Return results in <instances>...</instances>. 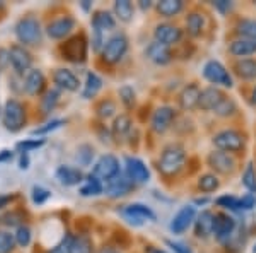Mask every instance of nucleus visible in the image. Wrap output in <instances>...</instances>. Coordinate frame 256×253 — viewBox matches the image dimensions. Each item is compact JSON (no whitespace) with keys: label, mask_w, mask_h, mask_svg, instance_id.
Masks as SVG:
<instances>
[{"label":"nucleus","mask_w":256,"mask_h":253,"mask_svg":"<svg viewBox=\"0 0 256 253\" xmlns=\"http://www.w3.org/2000/svg\"><path fill=\"white\" fill-rule=\"evenodd\" d=\"M229 52L232 53L234 57H239V59H246V57H251L256 53V41L248 40V38H238L230 43Z\"/></svg>","instance_id":"obj_27"},{"label":"nucleus","mask_w":256,"mask_h":253,"mask_svg":"<svg viewBox=\"0 0 256 253\" xmlns=\"http://www.w3.org/2000/svg\"><path fill=\"white\" fill-rule=\"evenodd\" d=\"M132 188H134V183L128 180V176L118 175L116 178H113L111 181H108L106 193H108L111 198H120V197H125V195L130 193Z\"/></svg>","instance_id":"obj_22"},{"label":"nucleus","mask_w":256,"mask_h":253,"mask_svg":"<svg viewBox=\"0 0 256 253\" xmlns=\"http://www.w3.org/2000/svg\"><path fill=\"white\" fill-rule=\"evenodd\" d=\"M234 72L244 81L256 79V60L254 59H239L234 64Z\"/></svg>","instance_id":"obj_28"},{"label":"nucleus","mask_w":256,"mask_h":253,"mask_svg":"<svg viewBox=\"0 0 256 253\" xmlns=\"http://www.w3.org/2000/svg\"><path fill=\"white\" fill-rule=\"evenodd\" d=\"M236 111H238L236 101H234L232 98L226 96V98L220 101V105H218V106L216 108V111H214V113H216L217 117L227 118V117H232V115H236Z\"/></svg>","instance_id":"obj_36"},{"label":"nucleus","mask_w":256,"mask_h":253,"mask_svg":"<svg viewBox=\"0 0 256 253\" xmlns=\"http://www.w3.org/2000/svg\"><path fill=\"white\" fill-rule=\"evenodd\" d=\"M64 120H53V122H50L46 123L44 127H40V128H36L32 134L34 135H43V134H48V132H53V130H56V128H60L62 125H64Z\"/></svg>","instance_id":"obj_48"},{"label":"nucleus","mask_w":256,"mask_h":253,"mask_svg":"<svg viewBox=\"0 0 256 253\" xmlns=\"http://www.w3.org/2000/svg\"><path fill=\"white\" fill-rule=\"evenodd\" d=\"M236 229V221L234 217H230L229 214L218 212L216 214V226H214V236L218 239L220 243H226L230 239V236L234 234Z\"/></svg>","instance_id":"obj_14"},{"label":"nucleus","mask_w":256,"mask_h":253,"mask_svg":"<svg viewBox=\"0 0 256 253\" xmlns=\"http://www.w3.org/2000/svg\"><path fill=\"white\" fill-rule=\"evenodd\" d=\"M204 77L207 79L208 82H212L214 86H224V88H229V89L234 86L230 72L218 60H208L207 64L204 65Z\"/></svg>","instance_id":"obj_5"},{"label":"nucleus","mask_w":256,"mask_h":253,"mask_svg":"<svg viewBox=\"0 0 256 253\" xmlns=\"http://www.w3.org/2000/svg\"><path fill=\"white\" fill-rule=\"evenodd\" d=\"M212 142H214V146L217 147V151H224V152H229V154L242 151V149H244V144H246L241 132L234 130V128L220 130L218 134L214 135Z\"/></svg>","instance_id":"obj_2"},{"label":"nucleus","mask_w":256,"mask_h":253,"mask_svg":"<svg viewBox=\"0 0 256 253\" xmlns=\"http://www.w3.org/2000/svg\"><path fill=\"white\" fill-rule=\"evenodd\" d=\"M14 236H16V243L22 248H26L31 243V229L28 226H20Z\"/></svg>","instance_id":"obj_44"},{"label":"nucleus","mask_w":256,"mask_h":253,"mask_svg":"<svg viewBox=\"0 0 256 253\" xmlns=\"http://www.w3.org/2000/svg\"><path fill=\"white\" fill-rule=\"evenodd\" d=\"M99 193H102V183L98 180V178H94L92 175H90L88 178V181L82 185L80 195L82 197H96V195H99Z\"/></svg>","instance_id":"obj_37"},{"label":"nucleus","mask_w":256,"mask_h":253,"mask_svg":"<svg viewBox=\"0 0 256 253\" xmlns=\"http://www.w3.org/2000/svg\"><path fill=\"white\" fill-rule=\"evenodd\" d=\"M168 243V246L171 248L174 253H192V250L190 248H186L184 244H181V243H176V241H166Z\"/></svg>","instance_id":"obj_52"},{"label":"nucleus","mask_w":256,"mask_h":253,"mask_svg":"<svg viewBox=\"0 0 256 253\" xmlns=\"http://www.w3.org/2000/svg\"><path fill=\"white\" fill-rule=\"evenodd\" d=\"M26 123V108L18 99H9L4 108V125L10 132H19Z\"/></svg>","instance_id":"obj_4"},{"label":"nucleus","mask_w":256,"mask_h":253,"mask_svg":"<svg viewBox=\"0 0 256 253\" xmlns=\"http://www.w3.org/2000/svg\"><path fill=\"white\" fill-rule=\"evenodd\" d=\"M9 59H10L12 67H14V70L18 74L30 72V69L32 65V57L24 47H20V45H14V47L9 50Z\"/></svg>","instance_id":"obj_16"},{"label":"nucleus","mask_w":256,"mask_h":253,"mask_svg":"<svg viewBox=\"0 0 256 253\" xmlns=\"http://www.w3.org/2000/svg\"><path fill=\"white\" fill-rule=\"evenodd\" d=\"M147 57L152 62H154V64H158V65H166L172 59L169 47H166V45H162V43H159V41H156V40L147 47Z\"/></svg>","instance_id":"obj_24"},{"label":"nucleus","mask_w":256,"mask_h":253,"mask_svg":"<svg viewBox=\"0 0 256 253\" xmlns=\"http://www.w3.org/2000/svg\"><path fill=\"white\" fill-rule=\"evenodd\" d=\"M218 186H220V180L214 173H205V175L198 178V190L204 193L216 192V190H218Z\"/></svg>","instance_id":"obj_33"},{"label":"nucleus","mask_w":256,"mask_h":253,"mask_svg":"<svg viewBox=\"0 0 256 253\" xmlns=\"http://www.w3.org/2000/svg\"><path fill=\"white\" fill-rule=\"evenodd\" d=\"M158 12L164 18H174L184 9V2L183 0H160L158 4Z\"/></svg>","instance_id":"obj_29"},{"label":"nucleus","mask_w":256,"mask_h":253,"mask_svg":"<svg viewBox=\"0 0 256 253\" xmlns=\"http://www.w3.org/2000/svg\"><path fill=\"white\" fill-rule=\"evenodd\" d=\"M214 7L220 12V14H229L232 11V2H227V0H218V2H214Z\"/></svg>","instance_id":"obj_51"},{"label":"nucleus","mask_w":256,"mask_h":253,"mask_svg":"<svg viewBox=\"0 0 256 253\" xmlns=\"http://www.w3.org/2000/svg\"><path fill=\"white\" fill-rule=\"evenodd\" d=\"M217 205L229 210H239V198L234 197V195H222V197L217 198Z\"/></svg>","instance_id":"obj_43"},{"label":"nucleus","mask_w":256,"mask_h":253,"mask_svg":"<svg viewBox=\"0 0 256 253\" xmlns=\"http://www.w3.org/2000/svg\"><path fill=\"white\" fill-rule=\"evenodd\" d=\"M154 38L159 43L166 45V47H171V45L180 43L181 38H183V31L180 30L174 24H169V23H162L158 24L154 30Z\"/></svg>","instance_id":"obj_13"},{"label":"nucleus","mask_w":256,"mask_h":253,"mask_svg":"<svg viewBox=\"0 0 256 253\" xmlns=\"http://www.w3.org/2000/svg\"><path fill=\"white\" fill-rule=\"evenodd\" d=\"M72 236H65L64 239H62V243L60 244H56L55 248H53L50 253H70V246H72Z\"/></svg>","instance_id":"obj_50"},{"label":"nucleus","mask_w":256,"mask_h":253,"mask_svg":"<svg viewBox=\"0 0 256 253\" xmlns=\"http://www.w3.org/2000/svg\"><path fill=\"white\" fill-rule=\"evenodd\" d=\"M41 146H44V140H36V139H30V140H24V142L18 144V149H20L22 152H30L34 151V149H40Z\"/></svg>","instance_id":"obj_47"},{"label":"nucleus","mask_w":256,"mask_h":253,"mask_svg":"<svg viewBox=\"0 0 256 253\" xmlns=\"http://www.w3.org/2000/svg\"><path fill=\"white\" fill-rule=\"evenodd\" d=\"M126 50H128L126 36L125 35H114L113 38H110L104 43V48H102V53H101L102 60L110 65L118 64V62L125 57Z\"/></svg>","instance_id":"obj_6"},{"label":"nucleus","mask_w":256,"mask_h":253,"mask_svg":"<svg viewBox=\"0 0 256 253\" xmlns=\"http://www.w3.org/2000/svg\"><path fill=\"white\" fill-rule=\"evenodd\" d=\"M253 251H254V253H256V246H254V250H253Z\"/></svg>","instance_id":"obj_60"},{"label":"nucleus","mask_w":256,"mask_h":253,"mask_svg":"<svg viewBox=\"0 0 256 253\" xmlns=\"http://www.w3.org/2000/svg\"><path fill=\"white\" fill-rule=\"evenodd\" d=\"M207 202H208V198H198V200L195 202V204H198V205H205V204H207Z\"/></svg>","instance_id":"obj_58"},{"label":"nucleus","mask_w":256,"mask_h":253,"mask_svg":"<svg viewBox=\"0 0 256 253\" xmlns=\"http://www.w3.org/2000/svg\"><path fill=\"white\" fill-rule=\"evenodd\" d=\"M214 226H216V214L210 210H204L196 215L195 219V234L200 239H207L214 234Z\"/></svg>","instance_id":"obj_19"},{"label":"nucleus","mask_w":256,"mask_h":253,"mask_svg":"<svg viewBox=\"0 0 256 253\" xmlns=\"http://www.w3.org/2000/svg\"><path fill=\"white\" fill-rule=\"evenodd\" d=\"M44 86H46V79H44V74L41 72L40 69H31L26 76V82H24V88H26L28 93L31 96H38L44 91Z\"/></svg>","instance_id":"obj_23"},{"label":"nucleus","mask_w":256,"mask_h":253,"mask_svg":"<svg viewBox=\"0 0 256 253\" xmlns=\"http://www.w3.org/2000/svg\"><path fill=\"white\" fill-rule=\"evenodd\" d=\"M251 103H253V105H256V86H254L253 93H251Z\"/></svg>","instance_id":"obj_57"},{"label":"nucleus","mask_w":256,"mask_h":253,"mask_svg":"<svg viewBox=\"0 0 256 253\" xmlns=\"http://www.w3.org/2000/svg\"><path fill=\"white\" fill-rule=\"evenodd\" d=\"M99 253H120L118 250H114V248H110V246H106V248H102Z\"/></svg>","instance_id":"obj_56"},{"label":"nucleus","mask_w":256,"mask_h":253,"mask_svg":"<svg viewBox=\"0 0 256 253\" xmlns=\"http://www.w3.org/2000/svg\"><path fill=\"white\" fill-rule=\"evenodd\" d=\"M16 35L20 43L24 45H38L41 41V35H43V30H41L40 21L32 16H28V18H22L16 26Z\"/></svg>","instance_id":"obj_3"},{"label":"nucleus","mask_w":256,"mask_h":253,"mask_svg":"<svg viewBox=\"0 0 256 253\" xmlns=\"http://www.w3.org/2000/svg\"><path fill=\"white\" fill-rule=\"evenodd\" d=\"M56 178L60 180L62 185L74 186V185H79L84 180V175H82V171L79 168H76V166H60L56 169Z\"/></svg>","instance_id":"obj_26"},{"label":"nucleus","mask_w":256,"mask_h":253,"mask_svg":"<svg viewBox=\"0 0 256 253\" xmlns=\"http://www.w3.org/2000/svg\"><path fill=\"white\" fill-rule=\"evenodd\" d=\"M186 28L192 36H200L205 30V16L202 12H190L186 18Z\"/></svg>","instance_id":"obj_30"},{"label":"nucleus","mask_w":256,"mask_h":253,"mask_svg":"<svg viewBox=\"0 0 256 253\" xmlns=\"http://www.w3.org/2000/svg\"><path fill=\"white\" fill-rule=\"evenodd\" d=\"M74 28H76V19L70 18V16H64V18L52 21V23L48 24L46 31H48L50 38L62 40V38H65V36H68Z\"/></svg>","instance_id":"obj_17"},{"label":"nucleus","mask_w":256,"mask_h":253,"mask_svg":"<svg viewBox=\"0 0 256 253\" xmlns=\"http://www.w3.org/2000/svg\"><path fill=\"white\" fill-rule=\"evenodd\" d=\"M16 236L9 231H0V253H12L16 248Z\"/></svg>","instance_id":"obj_39"},{"label":"nucleus","mask_w":256,"mask_h":253,"mask_svg":"<svg viewBox=\"0 0 256 253\" xmlns=\"http://www.w3.org/2000/svg\"><path fill=\"white\" fill-rule=\"evenodd\" d=\"M114 12H116L120 21L130 23L134 19V4L128 2V0H116L114 2Z\"/></svg>","instance_id":"obj_34"},{"label":"nucleus","mask_w":256,"mask_h":253,"mask_svg":"<svg viewBox=\"0 0 256 253\" xmlns=\"http://www.w3.org/2000/svg\"><path fill=\"white\" fill-rule=\"evenodd\" d=\"M126 176L134 185L147 183L150 180V171L142 159L138 157H126Z\"/></svg>","instance_id":"obj_12"},{"label":"nucleus","mask_w":256,"mask_h":253,"mask_svg":"<svg viewBox=\"0 0 256 253\" xmlns=\"http://www.w3.org/2000/svg\"><path fill=\"white\" fill-rule=\"evenodd\" d=\"M238 33L241 35V38H248L256 41V19L244 18L238 23Z\"/></svg>","instance_id":"obj_35"},{"label":"nucleus","mask_w":256,"mask_h":253,"mask_svg":"<svg viewBox=\"0 0 256 253\" xmlns=\"http://www.w3.org/2000/svg\"><path fill=\"white\" fill-rule=\"evenodd\" d=\"M186 164V151L180 144H171L162 151L159 157V171L166 176H174Z\"/></svg>","instance_id":"obj_1"},{"label":"nucleus","mask_w":256,"mask_h":253,"mask_svg":"<svg viewBox=\"0 0 256 253\" xmlns=\"http://www.w3.org/2000/svg\"><path fill=\"white\" fill-rule=\"evenodd\" d=\"M120 98H122V101L125 103L126 108H132L135 105V91H134V88H130V86H123V88L120 89Z\"/></svg>","instance_id":"obj_45"},{"label":"nucleus","mask_w":256,"mask_h":253,"mask_svg":"<svg viewBox=\"0 0 256 253\" xmlns=\"http://www.w3.org/2000/svg\"><path fill=\"white\" fill-rule=\"evenodd\" d=\"M102 88V79L94 72H89L88 74V79H86V86H84V91H82V96L86 99H90L94 98L96 94L101 91Z\"/></svg>","instance_id":"obj_31"},{"label":"nucleus","mask_w":256,"mask_h":253,"mask_svg":"<svg viewBox=\"0 0 256 253\" xmlns=\"http://www.w3.org/2000/svg\"><path fill=\"white\" fill-rule=\"evenodd\" d=\"M53 81L55 84H58V88L65 89V91H77L79 89V79H77L76 74L68 69H58L53 74Z\"/></svg>","instance_id":"obj_25"},{"label":"nucleus","mask_w":256,"mask_h":253,"mask_svg":"<svg viewBox=\"0 0 256 253\" xmlns=\"http://www.w3.org/2000/svg\"><path fill=\"white\" fill-rule=\"evenodd\" d=\"M70 253H92V239L89 236H77L72 239Z\"/></svg>","instance_id":"obj_38"},{"label":"nucleus","mask_w":256,"mask_h":253,"mask_svg":"<svg viewBox=\"0 0 256 253\" xmlns=\"http://www.w3.org/2000/svg\"><path fill=\"white\" fill-rule=\"evenodd\" d=\"M242 185H244L251 193L256 192V171H254L253 163L248 164L244 175H242Z\"/></svg>","instance_id":"obj_40"},{"label":"nucleus","mask_w":256,"mask_h":253,"mask_svg":"<svg viewBox=\"0 0 256 253\" xmlns=\"http://www.w3.org/2000/svg\"><path fill=\"white\" fill-rule=\"evenodd\" d=\"M50 197H52V193L46 188H43V186H34L32 188V200H34V204H44Z\"/></svg>","instance_id":"obj_46"},{"label":"nucleus","mask_w":256,"mask_h":253,"mask_svg":"<svg viewBox=\"0 0 256 253\" xmlns=\"http://www.w3.org/2000/svg\"><path fill=\"white\" fill-rule=\"evenodd\" d=\"M148 7H152V4L150 2H142V9H148Z\"/></svg>","instance_id":"obj_59"},{"label":"nucleus","mask_w":256,"mask_h":253,"mask_svg":"<svg viewBox=\"0 0 256 253\" xmlns=\"http://www.w3.org/2000/svg\"><path fill=\"white\" fill-rule=\"evenodd\" d=\"M62 53L64 57L70 62H84L88 59V40L84 35L74 36L65 41V45L62 47Z\"/></svg>","instance_id":"obj_9"},{"label":"nucleus","mask_w":256,"mask_h":253,"mask_svg":"<svg viewBox=\"0 0 256 253\" xmlns=\"http://www.w3.org/2000/svg\"><path fill=\"white\" fill-rule=\"evenodd\" d=\"M132 130V120L128 115H120L113 122V135L116 140H123Z\"/></svg>","instance_id":"obj_32"},{"label":"nucleus","mask_w":256,"mask_h":253,"mask_svg":"<svg viewBox=\"0 0 256 253\" xmlns=\"http://www.w3.org/2000/svg\"><path fill=\"white\" fill-rule=\"evenodd\" d=\"M200 96H202V89L198 88L195 82H192V84L184 86L183 91L180 93V106L184 111H193L200 105Z\"/></svg>","instance_id":"obj_20"},{"label":"nucleus","mask_w":256,"mask_h":253,"mask_svg":"<svg viewBox=\"0 0 256 253\" xmlns=\"http://www.w3.org/2000/svg\"><path fill=\"white\" fill-rule=\"evenodd\" d=\"M224 98H226V94L222 93L217 86H210V88L202 91L200 105H198V108H202L204 111H216V108L220 105V101Z\"/></svg>","instance_id":"obj_21"},{"label":"nucleus","mask_w":256,"mask_h":253,"mask_svg":"<svg viewBox=\"0 0 256 253\" xmlns=\"http://www.w3.org/2000/svg\"><path fill=\"white\" fill-rule=\"evenodd\" d=\"M123 215L130 221L132 224H144L146 221H156V214L152 212L150 207L144 205V204H132L123 210Z\"/></svg>","instance_id":"obj_18"},{"label":"nucleus","mask_w":256,"mask_h":253,"mask_svg":"<svg viewBox=\"0 0 256 253\" xmlns=\"http://www.w3.org/2000/svg\"><path fill=\"white\" fill-rule=\"evenodd\" d=\"M196 219V209L195 205H184L171 221V231L174 234H183L184 231L195 222Z\"/></svg>","instance_id":"obj_15"},{"label":"nucleus","mask_w":256,"mask_h":253,"mask_svg":"<svg viewBox=\"0 0 256 253\" xmlns=\"http://www.w3.org/2000/svg\"><path fill=\"white\" fill-rule=\"evenodd\" d=\"M116 23L114 18L108 11H98L92 18V28H94V48H101V43L104 41V35L111 30H114Z\"/></svg>","instance_id":"obj_7"},{"label":"nucleus","mask_w":256,"mask_h":253,"mask_svg":"<svg viewBox=\"0 0 256 253\" xmlns=\"http://www.w3.org/2000/svg\"><path fill=\"white\" fill-rule=\"evenodd\" d=\"M58 98H60V93L55 89L48 91L46 94H44L43 98V103H41V106H43V113H50V111L53 110V108L56 106V103H58Z\"/></svg>","instance_id":"obj_41"},{"label":"nucleus","mask_w":256,"mask_h":253,"mask_svg":"<svg viewBox=\"0 0 256 253\" xmlns=\"http://www.w3.org/2000/svg\"><path fill=\"white\" fill-rule=\"evenodd\" d=\"M176 118V110L172 106H160L154 111L150 120V127L158 134H164L171 128L172 122Z\"/></svg>","instance_id":"obj_11"},{"label":"nucleus","mask_w":256,"mask_h":253,"mask_svg":"<svg viewBox=\"0 0 256 253\" xmlns=\"http://www.w3.org/2000/svg\"><path fill=\"white\" fill-rule=\"evenodd\" d=\"M10 157H12V152L10 151H2V154H0V161L10 159Z\"/></svg>","instance_id":"obj_55"},{"label":"nucleus","mask_w":256,"mask_h":253,"mask_svg":"<svg viewBox=\"0 0 256 253\" xmlns=\"http://www.w3.org/2000/svg\"><path fill=\"white\" fill-rule=\"evenodd\" d=\"M114 113H116V105H114V101H111V99H104V101H101L98 105V115L101 118H110V117H113Z\"/></svg>","instance_id":"obj_42"},{"label":"nucleus","mask_w":256,"mask_h":253,"mask_svg":"<svg viewBox=\"0 0 256 253\" xmlns=\"http://www.w3.org/2000/svg\"><path fill=\"white\" fill-rule=\"evenodd\" d=\"M146 253H168V251L160 250V248H156V246H147L146 248Z\"/></svg>","instance_id":"obj_54"},{"label":"nucleus","mask_w":256,"mask_h":253,"mask_svg":"<svg viewBox=\"0 0 256 253\" xmlns=\"http://www.w3.org/2000/svg\"><path fill=\"white\" fill-rule=\"evenodd\" d=\"M207 163L214 171L220 173V175H229L236 169V159L232 154L224 151H214L207 157Z\"/></svg>","instance_id":"obj_10"},{"label":"nucleus","mask_w":256,"mask_h":253,"mask_svg":"<svg viewBox=\"0 0 256 253\" xmlns=\"http://www.w3.org/2000/svg\"><path fill=\"white\" fill-rule=\"evenodd\" d=\"M256 207V197L253 193H248L246 197L239 198V210H250Z\"/></svg>","instance_id":"obj_49"},{"label":"nucleus","mask_w":256,"mask_h":253,"mask_svg":"<svg viewBox=\"0 0 256 253\" xmlns=\"http://www.w3.org/2000/svg\"><path fill=\"white\" fill-rule=\"evenodd\" d=\"M10 200H12V198L7 197V195H0V209H2V207H6Z\"/></svg>","instance_id":"obj_53"},{"label":"nucleus","mask_w":256,"mask_h":253,"mask_svg":"<svg viewBox=\"0 0 256 253\" xmlns=\"http://www.w3.org/2000/svg\"><path fill=\"white\" fill-rule=\"evenodd\" d=\"M120 175V161L113 154H106L94 164L92 176L99 181H111Z\"/></svg>","instance_id":"obj_8"}]
</instances>
